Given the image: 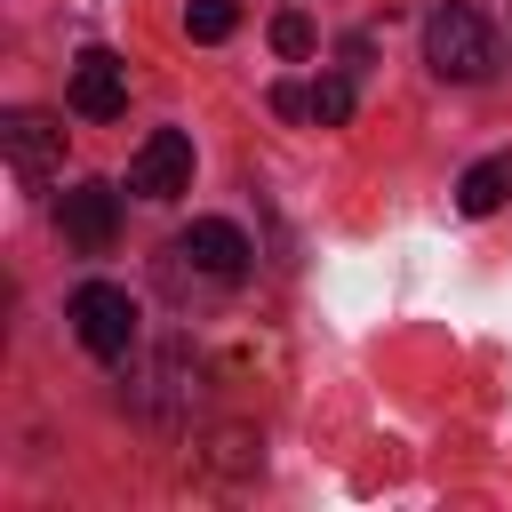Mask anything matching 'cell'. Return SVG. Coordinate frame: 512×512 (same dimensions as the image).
<instances>
[{"instance_id": "obj_9", "label": "cell", "mask_w": 512, "mask_h": 512, "mask_svg": "<svg viewBox=\"0 0 512 512\" xmlns=\"http://www.w3.org/2000/svg\"><path fill=\"white\" fill-rule=\"evenodd\" d=\"M504 200H512V152H488V160H472L456 176V208L464 216H496Z\"/></svg>"}, {"instance_id": "obj_5", "label": "cell", "mask_w": 512, "mask_h": 512, "mask_svg": "<svg viewBox=\"0 0 512 512\" xmlns=\"http://www.w3.org/2000/svg\"><path fill=\"white\" fill-rule=\"evenodd\" d=\"M128 192H136V200H176V192H192V136H184V128H152V136L136 144V160H128Z\"/></svg>"}, {"instance_id": "obj_8", "label": "cell", "mask_w": 512, "mask_h": 512, "mask_svg": "<svg viewBox=\"0 0 512 512\" xmlns=\"http://www.w3.org/2000/svg\"><path fill=\"white\" fill-rule=\"evenodd\" d=\"M64 232H72L88 256H104V248L120 240V192H112V184H96V176H88V184H72V192H64Z\"/></svg>"}, {"instance_id": "obj_2", "label": "cell", "mask_w": 512, "mask_h": 512, "mask_svg": "<svg viewBox=\"0 0 512 512\" xmlns=\"http://www.w3.org/2000/svg\"><path fill=\"white\" fill-rule=\"evenodd\" d=\"M168 256H184L192 264V280H208V288H232V280H248V232L232 224V216H192L184 232H176V248Z\"/></svg>"}, {"instance_id": "obj_7", "label": "cell", "mask_w": 512, "mask_h": 512, "mask_svg": "<svg viewBox=\"0 0 512 512\" xmlns=\"http://www.w3.org/2000/svg\"><path fill=\"white\" fill-rule=\"evenodd\" d=\"M72 112H80V120H120V112H128V64H120L112 48H88V56L72 64Z\"/></svg>"}, {"instance_id": "obj_12", "label": "cell", "mask_w": 512, "mask_h": 512, "mask_svg": "<svg viewBox=\"0 0 512 512\" xmlns=\"http://www.w3.org/2000/svg\"><path fill=\"white\" fill-rule=\"evenodd\" d=\"M312 40H320V32H312V16H304V8H280V16H272V56H288V64H296V56H312Z\"/></svg>"}, {"instance_id": "obj_11", "label": "cell", "mask_w": 512, "mask_h": 512, "mask_svg": "<svg viewBox=\"0 0 512 512\" xmlns=\"http://www.w3.org/2000/svg\"><path fill=\"white\" fill-rule=\"evenodd\" d=\"M232 24H240V0H192L184 8V32L192 40H232Z\"/></svg>"}, {"instance_id": "obj_1", "label": "cell", "mask_w": 512, "mask_h": 512, "mask_svg": "<svg viewBox=\"0 0 512 512\" xmlns=\"http://www.w3.org/2000/svg\"><path fill=\"white\" fill-rule=\"evenodd\" d=\"M424 64H432L440 80H488V72H496V32H488V16L464 8V0H440V8L424 16Z\"/></svg>"}, {"instance_id": "obj_3", "label": "cell", "mask_w": 512, "mask_h": 512, "mask_svg": "<svg viewBox=\"0 0 512 512\" xmlns=\"http://www.w3.org/2000/svg\"><path fill=\"white\" fill-rule=\"evenodd\" d=\"M72 336L96 352V360H128L136 352V296L112 288V280H88L72 296Z\"/></svg>"}, {"instance_id": "obj_13", "label": "cell", "mask_w": 512, "mask_h": 512, "mask_svg": "<svg viewBox=\"0 0 512 512\" xmlns=\"http://www.w3.org/2000/svg\"><path fill=\"white\" fill-rule=\"evenodd\" d=\"M272 112H280V120H296V112H312V96H304L296 80H280V88H272Z\"/></svg>"}, {"instance_id": "obj_4", "label": "cell", "mask_w": 512, "mask_h": 512, "mask_svg": "<svg viewBox=\"0 0 512 512\" xmlns=\"http://www.w3.org/2000/svg\"><path fill=\"white\" fill-rule=\"evenodd\" d=\"M128 400H136V416H152V424H184L192 400H200V360H192L184 344H160V352L144 360V384H136Z\"/></svg>"}, {"instance_id": "obj_10", "label": "cell", "mask_w": 512, "mask_h": 512, "mask_svg": "<svg viewBox=\"0 0 512 512\" xmlns=\"http://www.w3.org/2000/svg\"><path fill=\"white\" fill-rule=\"evenodd\" d=\"M352 104H360L352 72H328V80L312 88V120H320V128H344V120H352Z\"/></svg>"}, {"instance_id": "obj_6", "label": "cell", "mask_w": 512, "mask_h": 512, "mask_svg": "<svg viewBox=\"0 0 512 512\" xmlns=\"http://www.w3.org/2000/svg\"><path fill=\"white\" fill-rule=\"evenodd\" d=\"M0 144H8L16 184H32V192L64 168V128H56L48 112H8V120H0Z\"/></svg>"}]
</instances>
